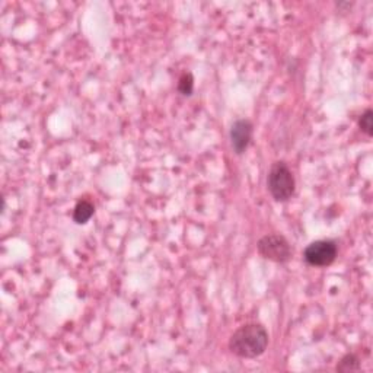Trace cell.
Masks as SVG:
<instances>
[{
  "instance_id": "obj_1",
  "label": "cell",
  "mask_w": 373,
  "mask_h": 373,
  "mask_svg": "<svg viewBox=\"0 0 373 373\" xmlns=\"http://www.w3.org/2000/svg\"><path fill=\"white\" fill-rule=\"evenodd\" d=\"M269 345V332L260 324H247L238 328L229 340V350L242 358L261 356Z\"/></svg>"
},
{
  "instance_id": "obj_2",
  "label": "cell",
  "mask_w": 373,
  "mask_h": 373,
  "mask_svg": "<svg viewBox=\"0 0 373 373\" xmlns=\"http://www.w3.org/2000/svg\"><path fill=\"white\" fill-rule=\"evenodd\" d=\"M269 191L276 202H287L295 193V177L286 162H274L267 178Z\"/></svg>"
},
{
  "instance_id": "obj_3",
  "label": "cell",
  "mask_w": 373,
  "mask_h": 373,
  "mask_svg": "<svg viewBox=\"0 0 373 373\" xmlns=\"http://www.w3.org/2000/svg\"><path fill=\"white\" fill-rule=\"evenodd\" d=\"M258 252L265 260L274 262H287L291 258V248L283 235H265L258 241Z\"/></svg>"
},
{
  "instance_id": "obj_4",
  "label": "cell",
  "mask_w": 373,
  "mask_h": 373,
  "mask_svg": "<svg viewBox=\"0 0 373 373\" xmlns=\"http://www.w3.org/2000/svg\"><path fill=\"white\" fill-rule=\"evenodd\" d=\"M337 254V244L329 239H323V241H315L306 247L303 258L312 267H327L336 261Z\"/></svg>"
},
{
  "instance_id": "obj_5",
  "label": "cell",
  "mask_w": 373,
  "mask_h": 373,
  "mask_svg": "<svg viewBox=\"0 0 373 373\" xmlns=\"http://www.w3.org/2000/svg\"><path fill=\"white\" fill-rule=\"evenodd\" d=\"M252 137V124L248 119H238L231 128V142L233 151L241 155L247 151Z\"/></svg>"
},
{
  "instance_id": "obj_6",
  "label": "cell",
  "mask_w": 373,
  "mask_h": 373,
  "mask_svg": "<svg viewBox=\"0 0 373 373\" xmlns=\"http://www.w3.org/2000/svg\"><path fill=\"white\" fill-rule=\"evenodd\" d=\"M95 213V206L90 203L89 200H81L73 210V220L77 224H84L86 223Z\"/></svg>"
},
{
  "instance_id": "obj_7",
  "label": "cell",
  "mask_w": 373,
  "mask_h": 373,
  "mask_svg": "<svg viewBox=\"0 0 373 373\" xmlns=\"http://www.w3.org/2000/svg\"><path fill=\"white\" fill-rule=\"evenodd\" d=\"M361 367H362L361 358L353 353L345 354L340 361V363L337 365L338 372H356V370H361Z\"/></svg>"
},
{
  "instance_id": "obj_8",
  "label": "cell",
  "mask_w": 373,
  "mask_h": 373,
  "mask_svg": "<svg viewBox=\"0 0 373 373\" xmlns=\"http://www.w3.org/2000/svg\"><path fill=\"white\" fill-rule=\"evenodd\" d=\"M358 127H361V130L369 137L373 135V111L372 110H366L361 115V119H358Z\"/></svg>"
},
{
  "instance_id": "obj_9",
  "label": "cell",
  "mask_w": 373,
  "mask_h": 373,
  "mask_svg": "<svg viewBox=\"0 0 373 373\" xmlns=\"http://www.w3.org/2000/svg\"><path fill=\"white\" fill-rule=\"evenodd\" d=\"M193 89H194V79H193V75L191 73H184L181 77H180V82H178V90L182 93V95H191L193 93Z\"/></svg>"
}]
</instances>
